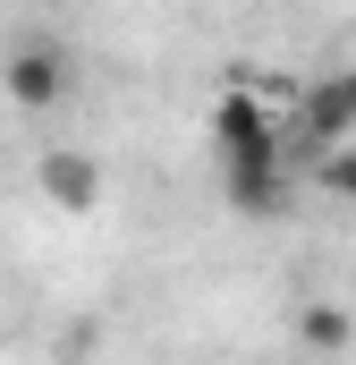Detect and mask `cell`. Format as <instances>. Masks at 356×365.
I'll list each match as a JSON object with an SVG mask.
<instances>
[{
    "label": "cell",
    "instance_id": "obj_1",
    "mask_svg": "<svg viewBox=\"0 0 356 365\" xmlns=\"http://www.w3.org/2000/svg\"><path fill=\"white\" fill-rule=\"evenodd\" d=\"M212 145H221V162H229V204L238 212H280V170H288V145H280V128H271V110L255 102L246 86L221 93V110H212Z\"/></svg>",
    "mask_w": 356,
    "mask_h": 365
},
{
    "label": "cell",
    "instance_id": "obj_2",
    "mask_svg": "<svg viewBox=\"0 0 356 365\" xmlns=\"http://www.w3.org/2000/svg\"><path fill=\"white\" fill-rule=\"evenodd\" d=\"M0 86H9L17 110H51V102L68 93V60H60L51 43H17V51H9V68H0Z\"/></svg>",
    "mask_w": 356,
    "mask_h": 365
},
{
    "label": "cell",
    "instance_id": "obj_3",
    "mask_svg": "<svg viewBox=\"0 0 356 365\" xmlns=\"http://www.w3.org/2000/svg\"><path fill=\"white\" fill-rule=\"evenodd\" d=\"M34 187H43V204H60V212H93V204H102V162H93V153H43Z\"/></svg>",
    "mask_w": 356,
    "mask_h": 365
},
{
    "label": "cell",
    "instance_id": "obj_4",
    "mask_svg": "<svg viewBox=\"0 0 356 365\" xmlns=\"http://www.w3.org/2000/svg\"><path fill=\"white\" fill-rule=\"evenodd\" d=\"M297 331H305V349H314V357H340V349H348V314H340V306H305V314H297Z\"/></svg>",
    "mask_w": 356,
    "mask_h": 365
},
{
    "label": "cell",
    "instance_id": "obj_5",
    "mask_svg": "<svg viewBox=\"0 0 356 365\" xmlns=\"http://www.w3.org/2000/svg\"><path fill=\"white\" fill-rule=\"evenodd\" d=\"M314 170H323V187H331L340 204H356V145H340V153H323Z\"/></svg>",
    "mask_w": 356,
    "mask_h": 365
},
{
    "label": "cell",
    "instance_id": "obj_6",
    "mask_svg": "<svg viewBox=\"0 0 356 365\" xmlns=\"http://www.w3.org/2000/svg\"><path fill=\"white\" fill-rule=\"evenodd\" d=\"M331 86H340V102H348V119H356V68H340Z\"/></svg>",
    "mask_w": 356,
    "mask_h": 365
},
{
    "label": "cell",
    "instance_id": "obj_7",
    "mask_svg": "<svg viewBox=\"0 0 356 365\" xmlns=\"http://www.w3.org/2000/svg\"><path fill=\"white\" fill-rule=\"evenodd\" d=\"M323 365H340V357H323Z\"/></svg>",
    "mask_w": 356,
    "mask_h": 365
}]
</instances>
